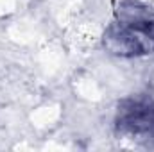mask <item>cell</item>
<instances>
[{
	"mask_svg": "<svg viewBox=\"0 0 154 152\" xmlns=\"http://www.w3.org/2000/svg\"><path fill=\"white\" fill-rule=\"evenodd\" d=\"M116 129L138 141L154 140V100L147 97L122 100L116 111Z\"/></svg>",
	"mask_w": 154,
	"mask_h": 152,
	"instance_id": "2",
	"label": "cell"
},
{
	"mask_svg": "<svg viewBox=\"0 0 154 152\" xmlns=\"http://www.w3.org/2000/svg\"><path fill=\"white\" fill-rule=\"evenodd\" d=\"M104 47L122 57L147 56L154 52V20L131 13L104 32Z\"/></svg>",
	"mask_w": 154,
	"mask_h": 152,
	"instance_id": "1",
	"label": "cell"
}]
</instances>
